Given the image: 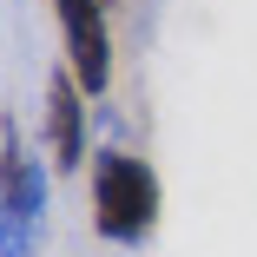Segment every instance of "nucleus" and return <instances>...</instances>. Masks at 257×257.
<instances>
[{
  "label": "nucleus",
  "mask_w": 257,
  "mask_h": 257,
  "mask_svg": "<svg viewBox=\"0 0 257 257\" xmlns=\"http://www.w3.org/2000/svg\"><path fill=\"white\" fill-rule=\"evenodd\" d=\"M159 172H152L145 159H132V152H99L92 159V231L106 237V244H145L152 224H159Z\"/></svg>",
  "instance_id": "f257e3e1"
},
{
  "label": "nucleus",
  "mask_w": 257,
  "mask_h": 257,
  "mask_svg": "<svg viewBox=\"0 0 257 257\" xmlns=\"http://www.w3.org/2000/svg\"><path fill=\"white\" fill-rule=\"evenodd\" d=\"M46 231V159H33L20 125L0 112V257H33Z\"/></svg>",
  "instance_id": "f03ea898"
},
{
  "label": "nucleus",
  "mask_w": 257,
  "mask_h": 257,
  "mask_svg": "<svg viewBox=\"0 0 257 257\" xmlns=\"http://www.w3.org/2000/svg\"><path fill=\"white\" fill-rule=\"evenodd\" d=\"M53 20L66 33V73L86 99H106L112 86V33H106V0H53Z\"/></svg>",
  "instance_id": "7ed1b4c3"
},
{
  "label": "nucleus",
  "mask_w": 257,
  "mask_h": 257,
  "mask_svg": "<svg viewBox=\"0 0 257 257\" xmlns=\"http://www.w3.org/2000/svg\"><path fill=\"white\" fill-rule=\"evenodd\" d=\"M79 79L53 73L46 79V152H53V172H73L86 159V106H79Z\"/></svg>",
  "instance_id": "20e7f679"
}]
</instances>
